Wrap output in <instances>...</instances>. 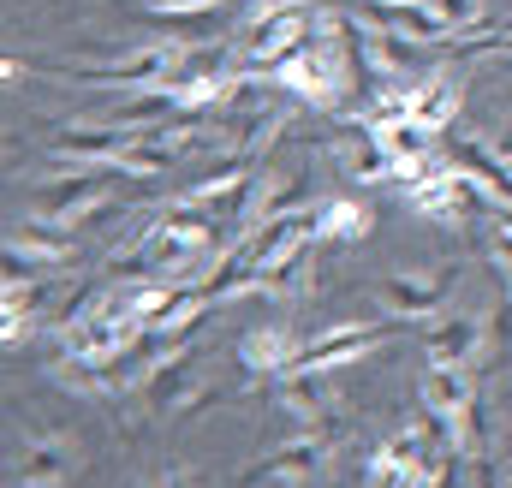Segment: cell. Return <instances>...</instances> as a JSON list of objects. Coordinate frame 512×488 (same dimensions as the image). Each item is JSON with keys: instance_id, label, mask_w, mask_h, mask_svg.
Returning <instances> with one entry per match:
<instances>
[{"instance_id": "1", "label": "cell", "mask_w": 512, "mask_h": 488, "mask_svg": "<svg viewBox=\"0 0 512 488\" xmlns=\"http://www.w3.org/2000/svg\"><path fill=\"white\" fill-rule=\"evenodd\" d=\"M352 72H358L352 18H340V12L322 6L316 24H310V36H304V48H292L286 60H274L262 78L280 84L292 102H304V108H316V114H334V108L346 102V90H352Z\"/></svg>"}, {"instance_id": "2", "label": "cell", "mask_w": 512, "mask_h": 488, "mask_svg": "<svg viewBox=\"0 0 512 488\" xmlns=\"http://www.w3.org/2000/svg\"><path fill=\"white\" fill-rule=\"evenodd\" d=\"M143 334L149 328L126 310V292H120V298H102V304H90L84 316L66 322V352L90 369H114L126 352L143 346Z\"/></svg>"}, {"instance_id": "3", "label": "cell", "mask_w": 512, "mask_h": 488, "mask_svg": "<svg viewBox=\"0 0 512 488\" xmlns=\"http://www.w3.org/2000/svg\"><path fill=\"white\" fill-rule=\"evenodd\" d=\"M316 12H322L316 0H268V6H256L251 18H245V30H239V42H233V54L251 72H268L274 60H286L292 48H304Z\"/></svg>"}, {"instance_id": "4", "label": "cell", "mask_w": 512, "mask_h": 488, "mask_svg": "<svg viewBox=\"0 0 512 488\" xmlns=\"http://www.w3.org/2000/svg\"><path fill=\"white\" fill-rule=\"evenodd\" d=\"M143 256L155 274H191L209 250H215V215L209 209H191V203H173L155 227L137 233Z\"/></svg>"}, {"instance_id": "5", "label": "cell", "mask_w": 512, "mask_h": 488, "mask_svg": "<svg viewBox=\"0 0 512 488\" xmlns=\"http://www.w3.org/2000/svg\"><path fill=\"white\" fill-rule=\"evenodd\" d=\"M179 66H185V42H143L137 54H120V60L72 66V78H84V84H120V90H149V84H167Z\"/></svg>"}, {"instance_id": "6", "label": "cell", "mask_w": 512, "mask_h": 488, "mask_svg": "<svg viewBox=\"0 0 512 488\" xmlns=\"http://www.w3.org/2000/svg\"><path fill=\"white\" fill-rule=\"evenodd\" d=\"M387 334V322H334V328H322L316 340H304V352H298V375H334V369L358 364L364 352H376Z\"/></svg>"}, {"instance_id": "7", "label": "cell", "mask_w": 512, "mask_h": 488, "mask_svg": "<svg viewBox=\"0 0 512 488\" xmlns=\"http://www.w3.org/2000/svg\"><path fill=\"white\" fill-rule=\"evenodd\" d=\"M328 447H334V435L328 429H304L298 441H286V447H274V453H262L251 471H245V483H286V488H310L322 477V465H328Z\"/></svg>"}, {"instance_id": "8", "label": "cell", "mask_w": 512, "mask_h": 488, "mask_svg": "<svg viewBox=\"0 0 512 488\" xmlns=\"http://www.w3.org/2000/svg\"><path fill=\"white\" fill-rule=\"evenodd\" d=\"M328 149H334L340 173H346V179H358V185H382V179H393V155H387L382 131L364 120V114H358V120H346V125H334Z\"/></svg>"}, {"instance_id": "9", "label": "cell", "mask_w": 512, "mask_h": 488, "mask_svg": "<svg viewBox=\"0 0 512 488\" xmlns=\"http://www.w3.org/2000/svg\"><path fill=\"white\" fill-rule=\"evenodd\" d=\"M447 268H399L382 280V304L405 322H429L441 304H447Z\"/></svg>"}, {"instance_id": "10", "label": "cell", "mask_w": 512, "mask_h": 488, "mask_svg": "<svg viewBox=\"0 0 512 488\" xmlns=\"http://www.w3.org/2000/svg\"><path fill=\"white\" fill-rule=\"evenodd\" d=\"M298 352H304V340H298L286 322L245 328V340H239V364H245V375H256V381H280V375H292V369H298Z\"/></svg>"}, {"instance_id": "11", "label": "cell", "mask_w": 512, "mask_h": 488, "mask_svg": "<svg viewBox=\"0 0 512 488\" xmlns=\"http://www.w3.org/2000/svg\"><path fill=\"white\" fill-rule=\"evenodd\" d=\"M96 209H102V185H96V173H84V179H48V185H36V221H48V227H60V233L84 227Z\"/></svg>"}, {"instance_id": "12", "label": "cell", "mask_w": 512, "mask_h": 488, "mask_svg": "<svg viewBox=\"0 0 512 488\" xmlns=\"http://www.w3.org/2000/svg\"><path fill=\"white\" fill-rule=\"evenodd\" d=\"M126 149H131V131H120V125H66L54 137L60 161H90V167H120Z\"/></svg>"}, {"instance_id": "13", "label": "cell", "mask_w": 512, "mask_h": 488, "mask_svg": "<svg viewBox=\"0 0 512 488\" xmlns=\"http://www.w3.org/2000/svg\"><path fill=\"white\" fill-rule=\"evenodd\" d=\"M417 399H423V411H435V417H465L471 405H477V381H471V364H429L423 375V387H417Z\"/></svg>"}, {"instance_id": "14", "label": "cell", "mask_w": 512, "mask_h": 488, "mask_svg": "<svg viewBox=\"0 0 512 488\" xmlns=\"http://www.w3.org/2000/svg\"><path fill=\"white\" fill-rule=\"evenodd\" d=\"M477 346H483V322H477V316H441V322L423 328L429 364H471Z\"/></svg>"}, {"instance_id": "15", "label": "cell", "mask_w": 512, "mask_h": 488, "mask_svg": "<svg viewBox=\"0 0 512 488\" xmlns=\"http://www.w3.org/2000/svg\"><path fill=\"white\" fill-rule=\"evenodd\" d=\"M72 465H78V447H66V441H30L18 459H12V471H18V483L24 488H54L72 477Z\"/></svg>"}, {"instance_id": "16", "label": "cell", "mask_w": 512, "mask_h": 488, "mask_svg": "<svg viewBox=\"0 0 512 488\" xmlns=\"http://www.w3.org/2000/svg\"><path fill=\"white\" fill-rule=\"evenodd\" d=\"M376 233V209L358 203V197H322L316 203V239H334V244H352V239H370Z\"/></svg>"}, {"instance_id": "17", "label": "cell", "mask_w": 512, "mask_h": 488, "mask_svg": "<svg viewBox=\"0 0 512 488\" xmlns=\"http://www.w3.org/2000/svg\"><path fill=\"white\" fill-rule=\"evenodd\" d=\"M459 102H465V90H459L453 72H423L417 96H411V120H423L429 131H447L453 114H459Z\"/></svg>"}, {"instance_id": "18", "label": "cell", "mask_w": 512, "mask_h": 488, "mask_svg": "<svg viewBox=\"0 0 512 488\" xmlns=\"http://www.w3.org/2000/svg\"><path fill=\"white\" fill-rule=\"evenodd\" d=\"M280 405L304 423V429H328L334 423V399H328V387H322V375H280Z\"/></svg>"}, {"instance_id": "19", "label": "cell", "mask_w": 512, "mask_h": 488, "mask_svg": "<svg viewBox=\"0 0 512 488\" xmlns=\"http://www.w3.org/2000/svg\"><path fill=\"white\" fill-rule=\"evenodd\" d=\"M6 250H18L24 262H72V239L60 233V227H48V221H36V227H18Z\"/></svg>"}, {"instance_id": "20", "label": "cell", "mask_w": 512, "mask_h": 488, "mask_svg": "<svg viewBox=\"0 0 512 488\" xmlns=\"http://www.w3.org/2000/svg\"><path fill=\"white\" fill-rule=\"evenodd\" d=\"M364 488H423V477H417L393 447H382V453L370 459V471H364Z\"/></svg>"}, {"instance_id": "21", "label": "cell", "mask_w": 512, "mask_h": 488, "mask_svg": "<svg viewBox=\"0 0 512 488\" xmlns=\"http://www.w3.org/2000/svg\"><path fill=\"white\" fill-rule=\"evenodd\" d=\"M429 12H435V18L459 36V30H471V24L483 18V0H429Z\"/></svg>"}, {"instance_id": "22", "label": "cell", "mask_w": 512, "mask_h": 488, "mask_svg": "<svg viewBox=\"0 0 512 488\" xmlns=\"http://www.w3.org/2000/svg\"><path fill=\"white\" fill-rule=\"evenodd\" d=\"M215 6L221 0H143V12H155V18H203Z\"/></svg>"}, {"instance_id": "23", "label": "cell", "mask_w": 512, "mask_h": 488, "mask_svg": "<svg viewBox=\"0 0 512 488\" xmlns=\"http://www.w3.org/2000/svg\"><path fill=\"white\" fill-rule=\"evenodd\" d=\"M137 488H203V483H197L185 465H161V471H149V477H143Z\"/></svg>"}, {"instance_id": "24", "label": "cell", "mask_w": 512, "mask_h": 488, "mask_svg": "<svg viewBox=\"0 0 512 488\" xmlns=\"http://www.w3.org/2000/svg\"><path fill=\"white\" fill-rule=\"evenodd\" d=\"M489 256H495L501 280H512V233H507V227H489ZM507 298H512V292H507Z\"/></svg>"}, {"instance_id": "25", "label": "cell", "mask_w": 512, "mask_h": 488, "mask_svg": "<svg viewBox=\"0 0 512 488\" xmlns=\"http://www.w3.org/2000/svg\"><path fill=\"white\" fill-rule=\"evenodd\" d=\"M465 54H512V30H495L489 42H465Z\"/></svg>"}, {"instance_id": "26", "label": "cell", "mask_w": 512, "mask_h": 488, "mask_svg": "<svg viewBox=\"0 0 512 488\" xmlns=\"http://www.w3.org/2000/svg\"><path fill=\"white\" fill-rule=\"evenodd\" d=\"M489 227H507V233H512V197H507V203H495V215H489Z\"/></svg>"}, {"instance_id": "27", "label": "cell", "mask_w": 512, "mask_h": 488, "mask_svg": "<svg viewBox=\"0 0 512 488\" xmlns=\"http://www.w3.org/2000/svg\"><path fill=\"white\" fill-rule=\"evenodd\" d=\"M495 155H501V161H507V167H512V125H507V131H501V137H495Z\"/></svg>"}]
</instances>
